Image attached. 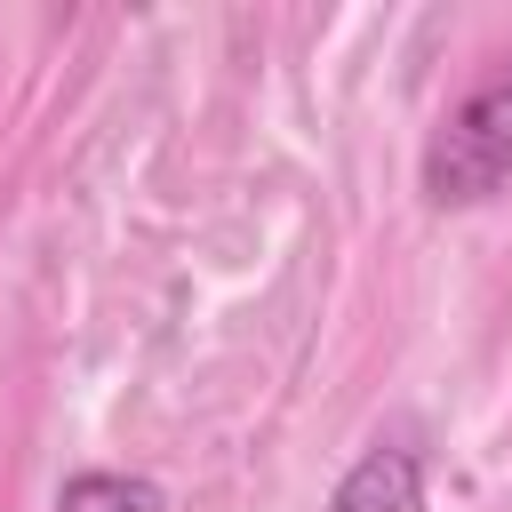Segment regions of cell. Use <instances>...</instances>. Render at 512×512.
Returning a JSON list of instances; mask_svg holds the SVG:
<instances>
[{"label":"cell","instance_id":"obj_1","mask_svg":"<svg viewBox=\"0 0 512 512\" xmlns=\"http://www.w3.org/2000/svg\"><path fill=\"white\" fill-rule=\"evenodd\" d=\"M512 184V72L480 80L432 136H424V200L480 208Z\"/></svg>","mask_w":512,"mask_h":512},{"label":"cell","instance_id":"obj_2","mask_svg":"<svg viewBox=\"0 0 512 512\" xmlns=\"http://www.w3.org/2000/svg\"><path fill=\"white\" fill-rule=\"evenodd\" d=\"M328 512H424V456H416L408 440L360 448V464L336 480Z\"/></svg>","mask_w":512,"mask_h":512},{"label":"cell","instance_id":"obj_3","mask_svg":"<svg viewBox=\"0 0 512 512\" xmlns=\"http://www.w3.org/2000/svg\"><path fill=\"white\" fill-rule=\"evenodd\" d=\"M56 512H168V496L136 472H72L56 488Z\"/></svg>","mask_w":512,"mask_h":512}]
</instances>
